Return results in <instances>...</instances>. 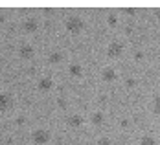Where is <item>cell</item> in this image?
Returning a JSON list of instances; mask_svg holds the SVG:
<instances>
[{
    "mask_svg": "<svg viewBox=\"0 0 160 145\" xmlns=\"http://www.w3.org/2000/svg\"><path fill=\"white\" fill-rule=\"evenodd\" d=\"M83 28H85V22H83V18L78 15H72L66 18V31L68 33H74V35H78V33L83 31Z\"/></svg>",
    "mask_w": 160,
    "mask_h": 145,
    "instance_id": "obj_1",
    "label": "cell"
},
{
    "mask_svg": "<svg viewBox=\"0 0 160 145\" xmlns=\"http://www.w3.org/2000/svg\"><path fill=\"white\" fill-rule=\"evenodd\" d=\"M123 51H125L123 42H118V41H112V42H109V46H107V55L112 57V59L122 57V55H123Z\"/></svg>",
    "mask_w": 160,
    "mask_h": 145,
    "instance_id": "obj_2",
    "label": "cell"
},
{
    "mask_svg": "<svg viewBox=\"0 0 160 145\" xmlns=\"http://www.w3.org/2000/svg\"><path fill=\"white\" fill-rule=\"evenodd\" d=\"M32 140L37 145H46L50 142V130L46 129H35L32 132Z\"/></svg>",
    "mask_w": 160,
    "mask_h": 145,
    "instance_id": "obj_3",
    "label": "cell"
},
{
    "mask_svg": "<svg viewBox=\"0 0 160 145\" xmlns=\"http://www.w3.org/2000/svg\"><path fill=\"white\" fill-rule=\"evenodd\" d=\"M11 105H13V97H11V94H8V92H0V112L8 110Z\"/></svg>",
    "mask_w": 160,
    "mask_h": 145,
    "instance_id": "obj_4",
    "label": "cell"
},
{
    "mask_svg": "<svg viewBox=\"0 0 160 145\" xmlns=\"http://www.w3.org/2000/svg\"><path fill=\"white\" fill-rule=\"evenodd\" d=\"M118 77V72L114 70V68H103V72H101V81L103 83H112V81H116Z\"/></svg>",
    "mask_w": 160,
    "mask_h": 145,
    "instance_id": "obj_5",
    "label": "cell"
},
{
    "mask_svg": "<svg viewBox=\"0 0 160 145\" xmlns=\"http://www.w3.org/2000/svg\"><path fill=\"white\" fill-rule=\"evenodd\" d=\"M33 53H35V50L28 42H24V44L18 46V57H22V59H30V57H33Z\"/></svg>",
    "mask_w": 160,
    "mask_h": 145,
    "instance_id": "obj_6",
    "label": "cell"
},
{
    "mask_svg": "<svg viewBox=\"0 0 160 145\" xmlns=\"http://www.w3.org/2000/svg\"><path fill=\"white\" fill-rule=\"evenodd\" d=\"M52 86H53V79H52L50 75H46V77H41V79H39V83H37V88H39L41 92H48V90H52Z\"/></svg>",
    "mask_w": 160,
    "mask_h": 145,
    "instance_id": "obj_7",
    "label": "cell"
},
{
    "mask_svg": "<svg viewBox=\"0 0 160 145\" xmlns=\"http://www.w3.org/2000/svg\"><path fill=\"white\" fill-rule=\"evenodd\" d=\"M83 116L79 114H74V116H68V119H66V123H68V127H74V129H79L81 125H83Z\"/></svg>",
    "mask_w": 160,
    "mask_h": 145,
    "instance_id": "obj_8",
    "label": "cell"
},
{
    "mask_svg": "<svg viewBox=\"0 0 160 145\" xmlns=\"http://www.w3.org/2000/svg\"><path fill=\"white\" fill-rule=\"evenodd\" d=\"M22 28H24V31L26 33H33L37 31V28H39V24H37V18H26L24 20V24H22Z\"/></svg>",
    "mask_w": 160,
    "mask_h": 145,
    "instance_id": "obj_9",
    "label": "cell"
},
{
    "mask_svg": "<svg viewBox=\"0 0 160 145\" xmlns=\"http://www.w3.org/2000/svg\"><path fill=\"white\" fill-rule=\"evenodd\" d=\"M103 121H105V116H103V112H94L92 116H90V123H92V125H96V127L103 125Z\"/></svg>",
    "mask_w": 160,
    "mask_h": 145,
    "instance_id": "obj_10",
    "label": "cell"
},
{
    "mask_svg": "<svg viewBox=\"0 0 160 145\" xmlns=\"http://www.w3.org/2000/svg\"><path fill=\"white\" fill-rule=\"evenodd\" d=\"M68 72H70V75H72V77H81V75H83V68H81V65H78V63L70 65Z\"/></svg>",
    "mask_w": 160,
    "mask_h": 145,
    "instance_id": "obj_11",
    "label": "cell"
},
{
    "mask_svg": "<svg viewBox=\"0 0 160 145\" xmlns=\"http://www.w3.org/2000/svg\"><path fill=\"white\" fill-rule=\"evenodd\" d=\"M140 145H157V140L151 134H145V136L140 138Z\"/></svg>",
    "mask_w": 160,
    "mask_h": 145,
    "instance_id": "obj_12",
    "label": "cell"
},
{
    "mask_svg": "<svg viewBox=\"0 0 160 145\" xmlns=\"http://www.w3.org/2000/svg\"><path fill=\"white\" fill-rule=\"evenodd\" d=\"M52 65H57V63H61L63 61V53H59V51H53L52 55H50V59H48Z\"/></svg>",
    "mask_w": 160,
    "mask_h": 145,
    "instance_id": "obj_13",
    "label": "cell"
},
{
    "mask_svg": "<svg viewBox=\"0 0 160 145\" xmlns=\"http://www.w3.org/2000/svg\"><path fill=\"white\" fill-rule=\"evenodd\" d=\"M153 112L160 116V94L158 96H155V101H153Z\"/></svg>",
    "mask_w": 160,
    "mask_h": 145,
    "instance_id": "obj_14",
    "label": "cell"
},
{
    "mask_svg": "<svg viewBox=\"0 0 160 145\" xmlns=\"http://www.w3.org/2000/svg\"><path fill=\"white\" fill-rule=\"evenodd\" d=\"M107 22H109L111 26H116V24H118V17H116V13H109V17H107Z\"/></svg>",
    "mask_w": 160,
    "mask_h": 145,
    "instance_id": "obj_15",
    "label": "cell"
},
{
    "mask_svg": "<svg viewBox=\"0 0 160 145\" xmlns=\"http://www.w3.org/2000/svg\"><path fill=\"white\" fill-rule=\"evenodd\" d=\"M98 145H111V140H109V138H99Z\"/></svg>",
    "mask_w": 160,
    "mask_h": 145,
    "instance_id": "obj_16",
    "label": "cell"
},
{
    "mask_svg": "<svg viewBox=\"0 0 160 145\" xmlns=\"http://www.w3.org/2000/svg\"><path fill=\"white\" fill-rule=\"evenodd\" d=\"M125 85H127V88H132V86L136 85V79H131V77H129V79L125 81Z\"/></svg>",
    "mask_w": 160,
    "mask_h": 145,
    "instance_id": "obj_17",
    "label": "cell"
},
{
    "mask_svg": "<svg viewBox=\"0 0 160 145\" xmlns=\"http://www.w3.org/2000/svg\"><path fill=\"white\" fill-rule=\"evenodd\" d=\"M134 59H136V61H142V53H140V51H138V53H136V55H134Z\"/></svg>",
    "mask_w": 160,
    "mask_h": 145,
    "instance_id": "obj_18",
    "label": "cell"
},
{
    "mask_svg": "<svg viewBox=\"0 0 160 145\" xmlns=\"http://www.w3.org/2000/svg\"><path fill=\"white\" fill-rule=\"evenodd\" d=\"M155 17H157V18H160V7H157V9H155Z\"/></svg>",
    "mask_w": 160,
    "mask_h": 145,
    "instance_id": "obj_19",
    "label": "cell"
},
{
    "mask_svg": "<svg viewBox=\"0 0 160 145\" xmlns=\"http://www.w3.org/2000/svg\"><path fill=\"white\" fill-rule=\"evenodd\" d=\"M2 20H4V15H0V22H2Z\"/></svg>",
    "mask_w": 160,
    "mask_h": 145,
    "instance_id": "obj_20",
    "label": "cell"
},
{
    "mask_svg": "<svg viewBox=\"0 0 160 145\" xmlns=\"http://www.w3.org/2000/svg\"><path fill=\"white\" fill-rule=\"evenodd\" d=\"M158 63H160V53H158Z\"/></svg>",
    "mask_w": 160,
    "mask_h": 145,
    "instance_id": "obj_21",
    "label": "cell"
}]
</instances>
